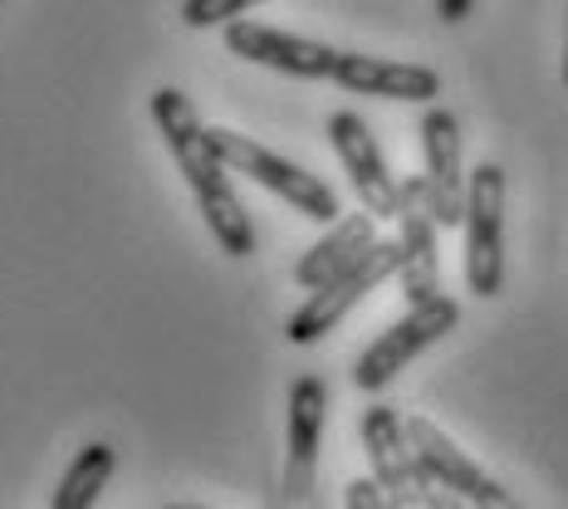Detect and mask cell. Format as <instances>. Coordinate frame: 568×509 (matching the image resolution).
Here are the masks:
<instances>
[{
    "instance_id": "1",
    "label": "cell",
    "mask_w": 568,
    "mask_h": 509,
    "mask_svg": "<svg viewBox=\"0 0 568 509\" xmlns=\"http://www.w3.org/2000/svg\"><path fill=\"white\" fill-rule=\"evenodd\" d=\"M152 123H158L162 142H168L176 172H182L186 186H192L196 211L206 216L216 245L231 259H251L255 255V226H251V216H245L241 196H235V186H231V167L216 157V147H211V133H206V123H201L196 103L186 99L182 89H158L152 93Z\"/></svg>"
},
{
    "instance_id": "2",
    "label": "cell",
    "mask_w": 568,
    "mask_h": 509,
    "mask_svg": "<svg viewBox=\"0 0 568 509\" xmlns=\"http://www.w3.org/2000/svg\"><path fill=\"white\" fill-rule=\"evenodd\" d=\"M211 133V147H216V157L226 162L235 176H251L255 186H265V192H275L284 206H294L304 221H324V226H334L343 216L338 196L328 182H318L314 172L294 167V162H284L280 152H270L265 142L245 138V133H231V128H206Z\"/></svg>"
},
{
    "instance_id": "3",
    "label": "cell",
    "mask_w": 568,
    "mask_h": 509,
    "mask_svg": "<svg viewBox=\"0 0 568 509\" xmlns=\"http://www.w3.org/2000/svg\"><path fill=\"white\" fill-rule=\"evenodd\" d=\"M397 265H402V245L397 241H373L368 251H363L348 269H343V275H334L328 284H318V289H304V304L290 314V324H284V338L300 343V348H310V343L328 338L343 324V314H353L377 289V284L397 275Z\"/></svg>"
},
{
    "instance_id": "4",
    "label": "cell",
    "mask_w": 568,
    "mask_h": 509,
    "mask_svg": "<svg viewBox=\"0 0 568 509\" xmlns=\"http://www.w3.org/2000/svg\"><path fill=\"white\" fill-rule=\"evenodd\" d=\"M456 324H460V304L452 294H432V299L412 304L393 328H383V334L363 348V358L353 363V383H358L363 393H383L412 358H422V353L432 348V343H442Z\"/></svg>"
},
{
    "instance_id": "5",
    "label": "cell",
    "mask_w": 568,
    "mask_h": 509,
    "mask_svg": "<svg viewBox=\"0 0 568 509\" xmlns=\"http://www.w3.org/2000/svg\"><path fill=\"white\" fill-rule=\"evenodd\" d=\"M466 289L495 299L505 289V172L480 162L466 186Z\"/></svg>"
},
{
    "instance_id": "6",
    "label": "cell",
    "mask_w": 568,
    "mask_h": 509,
    "mask_svg": "<svg viewBox=\"0 0 568 509\" xmlns=\"http://www.w3.org/2000/svg\"><path fill=\"white\" fill-rule=\"evenodd\" d=\"M436 221L432 211V192H426V176H407L397 186V245H402V294L407 304H422L432 294H442V251H436Z\"/></svg>"
},
{
    "instance_id": "7",
    "label": "cell",
    "mask_w": 568,
    "mask_h": 509,
    "mask_svg": "<svg viewBox=\"0 0 568 509\" xmlns=\"http://www.w3.org/2000/svg\"><path fill=\"white\" fill-rule=\"evenodd\" d=\"M358 431H363V451H368L373 480L387 490V505H432L436 485L422 476L417 456H412V441H407V421H402L387 401H373V407L363 411Z\"/></svg>"
},
{
    "instance_id": "8",
    "label": "cell",
    "mask_w": 568,
    "mask_h": 509,
    "mask_svg": "<svg viewBox=\"0 0 568 509\" xmlns=\"http://www.w3.org/2000/svg\"><path fill=\"white\" fill-rule=\"evenodd\" d=\"M407 441H412V456H417L422 476L432 480L436 490H452V495H460V500L485 505V509H505V505H515V495L505 490V485L495 480V476H485L476 460L460 451V446H456L436 421L407 417Z\"/></svg>"
},
{
    "instance_id": "9",
    "label": "cell",
    "mask_w": 568,
    "mask_h": 509,
    "mask_svg": "<svg viewBox=\"0 0 568 509\" xmlns=\"http://www.w3.org/2000/svg\"><path fill=\"white\" fill-rule=\"evenodd\" d=\"M328 142H334V157L343 162V176H348L353 196L363 201V211H373L377 221H397V176L387 167L383 147H377L373 128L363 123L358 113L338 109L328 118Z\"/></svg>"
},
{
    "instance_id": "10",
    "label": "cell",
    "mask_w": 568,
    "mask_h": 509,
    "mask_svg": "<svg viewBox=\"0 0 568 509\" xmlns=\"http://www.w3.org/2000/svg\"><path fill=\"white\" fill-rule=\"evenodd\" d=\"M221 30H226V50L235 59H245V64L275 69V74H290V79H334L338 50L324 40H304V34L260 26V20H231Z\"/></svg>"
},
{
    "instance_id": "11",
    "label": "cell",
    "mask_w": 568,
    "mask_h": 509,
    "mask_svg": "<svg viewBox=\"0 0 568 509\" xmlns=\"http://www.w3.org/2000/svg\"><path fill=\"white\" fill-rule=\"evenodd\" d=\"M422 162H426V192H432V211L446 231H460L466 221V162H460V123L452 109H426L422 113Z\"/></svg>"
},
{
    "instance_id": "12",
    "label": "cell",
    "mask_w": 568,
    "mask_h": 509,
    "mask_svg": "<svg viewBox=\"0 0 568 509\" xmlns=\"http://www.w3.org/2000/svg\"><path fill=\"white\" fill-rule=\"evenodd\" d=\"M324 417H328L324 377H314V373L294 377V383H290V456H284V500H294V505L314 495Z\"/></svg>"
},
{
    "instance_id": "13",
    "label": "cell",
    "mask_w": 568,
    "mask_h": 509,
    "mask_svg": "<svg viewBox=\"0 0 568 509\" xmlns=\"http://www.w3.org/2000/svg\"><path fill=\"white\" fill-rule=\"evenodd\" d=\"M334 84L363 99L387 103H432L442 93V74L432 64H407V59H377V54H343L334 64Z\"/></svg>"
},
{
    "instance_id": "14",
    "label": "cell",
    "mask_w": 568,
    "mask_h": 509,
    "mask_svg": "<svg viewBox=\"0 0 568 509\" xmlns=\"http://www.w3.org/2000/svg\"><path fill=\"white\" fill-rule=\"evenodd\" d=\"M377 241V216L373 211H353V216H338L328 235L318 245H310V255H300V265H294V284L300 289H318V284H328L334 275L353 265L368 245Z\"/></svg>"
},
{
    "instance_id": "15",
    "label": "cell",
    "mask_w": 568,
    "mask_h": 509,
    "mask_svg": "<svg viewBox=\"0 0 568 509\" xmlns=\"http://www.w3.org/2000/svg\"><path fill=\"white\" fill-rule=\"evenodd\" d=\"M113 470H118V451H113V446L109 441H89L84 451L69 460L64 480H59V490H54V509H89V505H99V495L109 490Z\"/></svg>"
},
{
    "instance_id": "16",
    "label": "cell",
    "mask_w": 568,
    "mask_h": 509,
    "mask_svg": "<svg viewBox=\"0 0 568 509\" xmlns=\"http://www.w3.org/2000/svg\"><path fill=\"white\" fill-rule=\"evenodd\" d=\"M255 6H265V0H182V20L192 30H216V26L251 16Z\"/></svg>"
},
{
    "instance_id": "17",
    "label": "cell",
    "mask_w": 568,
    "mask_h": 509,
    "mask_svg": "<svg viewBox=\"0 0 568 509\" xmlns=\"http://www.w3.org/2000/svg\"><path fill=\"white\" fill-rule=\"evenodd\" d=\"M343 505H348V509H383L387 490L377 480H353L348 490H343Z\"/></svg>"
},
{
    "instance_id": "18",
    "label": "cell",
    "mask_w": 568,
    "mask_h": 509,
    "mask_svg": "<svg viewBox=\"0 0 568 509\" xmlns=\"http://www.w3.org/2000/svg\"><path fill=\"white\" fill-rule=\"evenodd\" d=\"M470 10H476V0H436V16H442L446 26H460Z\"/></svg>"
},
{
    "instance_id": "19",
    "label": "cell",
    "mask_w": 568,
    "mask_h": 509,
    "mask_svg": "<svg viewBox=\"0 0 568 509\" xmlns=\"http://www.w3.org/2000/svg\"><path fill=\"white\" fill-rule=\"evenodd\" d=\"M564 84H568V50H564Z\"/></svg>"
}]
</instances>
